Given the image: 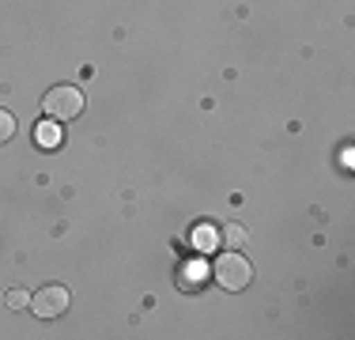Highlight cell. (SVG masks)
Segmentation results:
<instances>
[{
	"label": "cell",
	"mask_w": 355,
	"mask_h": 340,
	"mask_svg": "<svg viewBox=\"0 0 355 340\" xmlns=\"http://www.w3.org/2000/svg\"><path fill=\"white\" fill-rule=\"evenodd\" d=\"M42 110H46L49 121H76V117L83 114V91L72 87V83H61V87L46 91Z\"/></svg>",
	"instance_id": "6da1fadb"
},
{
	"label": "cell",
	"mask_w": 355,
	"mask_h": 340,
	"mask_svg": "<svg viewBox=\"0 0 355 340\" xmlns=\"http://www.w3.org/2000/svg\"><path fill=\"white\" fill-rule=\"evenodd\" d=\"M212 276H216V284L223 287V291H242V287H250L253 269H250V261L242 257V253H223V257L216 261Z\"/></svg>",
	"instance_id": "7a4b0ae2"
},
{
	"label": "cell",
	"mask_w": 355,
	"mask_h": 340,
	"mask_svg": "<svg viewBox=\"0 0 355 340\" xmlns=\"http://www.w3.org/2000/svg\"><path fill=\"white\" fill-rule=\"evenodd\" d=\"M31 310H35V318H42V321L61 318V314L69 310V287H61V284L38 287V291L31 295Z\"/></svg>",
	"instance_id": "3957f363"
},
{
	"label": "cell",
	"mask_w": 355,
	"mask_h": 340,
	"mask_svg": "<svg viewBox=\"0 0 355 340\" xmlns=\"http://www.w3.org/2000/svg\"><path fill=\"white\" fill-rule=\"evenodd\" d=\"M35 140L42 148H57V144H61V121H42L35 129Z\"/></svg>",
	"instance_id": "277c9868"
},
{
	"label": "cell",
	"mask_w": 355,
	"mask_h": 340,
	"mask_svg": "<svg viewBox=\"0 0 355 340\" xmlns=\"http://www.w3.org/2000/svg\"><path fill=\"white\" fill-rule=\"evenodd\" d=\"M246 238L250 235H246V227H242V223H227L223 227V242L234 246V250H239V246H246Z\"/></svg>",
	"instance_id": "5b68a950"
},
{
	"label": "cell",
	"mask_w": 355,
	"mask_h": 340,
	"mask_svg": "<svg viewBox=\"0 0 355 340\" xmlns=\"http://www.w3.org/2000/svg\"><path fill=\"white\" fill-rule=\"evenodd\" d=\"M4 299H8V306H12V310H27V306H31V295L23 291V287H12Z\"/></svg>",
	"instance_id": "8992f818"
},
{
	"label": "cell",
	"mask_w": 355,
	"mask_h": 340,
	"mask_svg": "<svg viewBox=\"0 0 355 340\" xmlns=\"http://www.w3.org/2000/svg\"><path fill=\"white\" fill-rule=\"evenodd\" d=\"M15 136V117L8 110H0V144H8Z\"/></svg>",
	"instance_id": "52a82bcc"
}]
</instances>
